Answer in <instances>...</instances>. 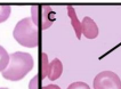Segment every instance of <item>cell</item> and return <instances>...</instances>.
<instances>
[{"label": "cell", "instance_id": "cell-3", "mask_svg": "<svg viewBox=\"0 0 121 89\" xmlns=\"http://www.w3.org/2000/svg\"><path fill=\"white\" fill-rule=\"evenodd\" d=\"M31 14H32V17H31L32 22L37 25V27L38 25H40L42 30H47L52 26L56 16L54 10L46 5L33 6L31 8Z\"/></svg>", "mask_w": 121, "mask_h": 89}, {"label": "cell", "instance_id": "cell-13", "mask_svg": "<svg viewBox=\"0 0 121 89\" xmlns=\"http://www.w3.org/2000/svg\"><path fill=\"white\" fill-rule=\"evenodd\" d=\"M42 89H60V86L57 85H48V86H45Z\"/></svg>", "mask_w": 121, "mask_h": 89}, {"label": "cell", "instance_id": "cell-1", "mask_svg": "<svg viewBox=\"0 0 121 89\" xmlns=\"http://www.w3.org/2000/svg\"><path fill=\"white\" fill-rule=\"evenodd\" d=\"M34 61L27 53L16 51L9 55V63L1 72L2 78L9 81H20L33 68Z\"/></svg>", "mask_w": 121, "mask_h": 89}, {"label": "cell", "instance_id": "cell-7", "mask_svg": "<svg viewBox=\"0 0 121 89\" xmlns=\"http://www.w3.org/2000/svg\"><path fill=\"white\" fill-rule=\"evenodd\" d=\"M67 14H69L70 18H71V23H72V26L74 29L75 35L80 40L81 39V22L78 20V16H77V13H75L73 7H71V6L67 7Z\"/></svg>", "mask_w": 121, "mask_h": 89}, {"label": "cell", "instance_id": "cell-8", "mask_svg": "<svg viewBox=\"0 0 121 89\" xmlns=\"http://www.w3.org/2000/svg\"><path fill=\"white\" fill-rule=\"evenodd\" d=\"M9 63V54L2 46H0V72H2L7 68Z\"/></svg>", "mask_w": 121, "mask_h": 89}, {"label": "cell", "instance_id": "cell-2", "mask_svg": "<svg viewBox=\"0 0 121 89\" xmlns=\"http://www.w3.org/2000/svg\"><path fill=\"white\" fill-rule=\"evenodd\" d=\"M14 39L21 46L26 48H35L38 46V27L30 17L21 20L14 29Z\"/></svg>", "mask_w": 121, "mask_h": 89}, {"label": "cell", "instance_id": "cell-12", "mask_svg": "<svg viewBox=\"0 0 121 89\" xmlns=\"http://www.w3.org/2000/svg\"><path fill=\"white\" fill-rule=\"evenodd\" d=\"M29 89H38V75H34L29 83Z\"/></svg>", "mask_w": 121, "mask_h": 89}, {"label": "cell", "instance_id": "cell-9", "mask_svg": "<svg viewBox=\"0 0 121 89\" xmlns=\"http://www.w3.org/2000/svg\"><path fill=\"white\" fill-rule=\"evenodd\" d=\"M12 12V6L9 5H0V23L8 20Z\"/></svg>", "mask_w": 121, "mask_h": 89}, {"label": "cell", "instance_id": "cell-5", "mask_svg": "<svg viewBox=\"0 0 121 89\" xmlns=\"http://www.w3.org/2000/svg\"><path fill=\"white\" fill-rule=\"evenodd\" d=\"M81 34H83L87 39H95L98 37V26L89 16L83 17L81 22Z\"/></svg>", "mask_w": 121, "mask_h": 89}, {"label": "cell", "instance_id": "cell-14", "mask_svg": "<svg viewBox=\"0 0 121 89\" xmlns=\"http://www.w3.org/2000/svg\"><path fill=\"white\" fill-rule=\"evenodd\" d=\"M0 89H8V88H0Z\"/></svg>", "mask_w": 121, "mask_h": 89}, {"label": "cell", "instance_id": "cell-6", "mask_svg": "<svg viewBox=\"0 0 121 89\" xmlns=\"http://www.w3.org/2000/svg\"><path fill=\"white\" fill-rule=\"evenodd\" d=\"M62 72H63V64L58 58H55L54 61L48 64L47 76L49 78V80H57L62 75Z\"/></svg>", "mask_w": 121, "mask_h": 89}, {"label": "cell", "instance_id": "cell-10", "mask_svg": "<svg viewBox=\"0 0 121 89\" xmlns=\"http://www.w3.org/2000/svg\"><path fill=\"white\" fill-rule=\"evenodd\" d=\"M67 89H90V87L88 86L87 83H85V82L82 81H77V82H73V83H71Z\"/></svg>", "mask_w": 121, "mask_h": 89}, {"label": "cell", "instance_id": "cell-4", "mask_svg": "<svg viewBox=\"0 0 121 89\" xmlns=\"http://www.w3.org/2000/svg\"><path fill=\"white\" fill-rule=\"evenodd\" d=\"M94 89H121V80L112 71H102L95 76Z\"/></svg>", "mask_w": 121, "mask_h": 89}, {"label": "cell", "instance_id": "cell-11", "mask_svg": "<svg viewBox=\"0 0 121 89\" xmlns=\"http://www.w3.org/2000/svg\"><path fill=\"white\" fill-rule=\"evenodd\" d=\"M48 64H49V62H48V57L47 55L42 54V79H45L46 76H47V68H48Z\"/></svg>", "mask_w": 121, "mask_h": 89}]
</instances>
